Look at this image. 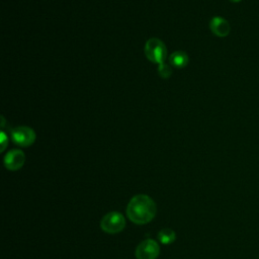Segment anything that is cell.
I'll use <instances>...</instances> for the list:
<instances>
[{
    "instance_id": "obj_1",
    "label": "cell",
    "mask_w": 259,
    "mask_h": 259,
    "mask_svg": "<svg viewBox=\"0 0 259 259\" xmlns=\"http://www.w3.org/2000/svg\"><path fill=\"white\" fill-rule=\"evenodd\" d=\"M156 210V203L150 196L137 194L130 200L126 206V215L133 223L144 225L154 219Z\"/></svg>"
},
{
    "instance_id": "obj_2",
    "label": "cell",
    "mask_w": 259,
    "mask_h": 259,
    "mask_svg": "<svg viewBox=\"0 0 259 259\" xmlns=\"http://www.w3.org/2000/svg\"><path fill=\"white\" fill-rule=\"evenodd\" d=\"M144 50L147 59L150 62L158 65L164 63L167 57V49L165 44L157 37H152L148 39Z\"/></svg>"
},
{
    "instance_id": "obj_3",
    "label": "cell",
    "mask_w": 259,
    "mask_h": 259,
    "mask_svg": "<svg viewBox=\"0 0 259 259\" xmlns=\"http://www.w3.org/2000/svg\"><path fill=\"white\" fill-rule=\"evenodd\" d=\"M100 227L108 234H116L122 231L125 227V220L121 213L117 211H110L102 218Z\"/></svg>"
},
{
    "instance_id": "obj_4",
    "label": "cell",
    "mask_w": 259,
    "mask_h": 259,
    "mask_svg": "<svg viewBox=\"0 0 259 259\" xmlns=\"http://www.w3.org/2000/svg\"><path fill=\"white\" fill-rule=\"evenodd\" d=\"M11 138L14 144L20 147H28L34 143L35 133L31 127L21 125L11 131Z\"/></svg>"
},
{
    "instance_id": "obj_5",
    "label": "cell",
    "mask_w": 259,
    "mask_h": 259,
    "mask_svg": "<svg viewBox=\"0 0 259 259\" xmlns=\"http://www.w3.org/2000/svg\"><path fill=\"white\" fill-rule=\"evenodd\" d=\"M160 247L158 243L152 239L141 242L136 249L137 259H156L159 255Z\"/></svg>"
},
{
    "instance_id": "obj_6",
    "label": "cell",
    "mask_w": 259,
    "mask_h": 259,
    "mask_svg": "<svg viewBox=\"0 0 259 259\" xmlns=\"http://www.w3.org/2000/svg\"><path fill=\"white\" fill-rule=\"evenodd\" d=\"M25 162V155L21 150L13 149L9 151L4 158V165L8 170L15 171L20 169Z\"/></svg>"
},
{
    "instance_id": "obj_7",
    "label": "cell",
    "mask_w": 259,
    "mask_h": 259,
    "mask_svg": "<svg viewBox=\"0 0 259 259\" xmlns=\"http://www.w3.org/2000/svg\"><path fill=\"white\" fill-rule=\"evenodd\" d=\"M209 28L219 37L227 36L231 31L230 23L221 16H214L209 21Z\"/></svg>"
},
{
    "instance_id": "obj_8",
    "label": "cell",
    "mask_w": 259,
    "mask_h": 259,
    "mask_svg": "<svg viewBox=\"0 0 259 259\" xmlns=\"http://www.w3.org/2000/svg\"><path fill=\"white\" fill-rule=\"evenodd\" d=\"M169 61H170V64L173 67L178 68V69H182V68L187 66L189 58H188V55L185 52L176 51L170 56Z\"/></svg>"
},
{
    "instance_id": "obj_9",
    "label": "cell",
    "mask_w": 259,
    "mask_h": 259,
    "mask_svg": "<svg viewBox=\"0 0 259 259\" xmlns=\"http://www.w3.org/2000/svg\"><path fill=\"white\" fill-rule=\"evenodd\" d=\"M158 239L162 244L168 245V244H171L175 241L176 235H175L173 230H171L169 228H165V229L161 230L158 233Z\"/></svg>"
},
{
    "instance_id": "obj_10",
    "label": "cell",
    "mask_w": 259,
    "mask_h": 259,
    "mask_svg": "<svg viewBox=\"0 0 259 259\" xmlns=\"http://www.w3.org/2000/svg\"><path fill=\"white\" fill-rule=\"evenodd\" d=\"M158 73H159V75H160L162 78L167 79V78H169V77L172 75V69H171V67L168 66L167 64L162 63V64L159 65Z\"/></svg>"
},
{
    "instance_id": "obj_11",
    "label": "cell",
    "mask_w": 259,
    "mask_h": 259,
    "mask_svg": "<svg viewBox=\"0 0 259 259\" xmlns=\"http://www.w3.org/2000/svg\"><path fill=\"white\" fill-rule=\"evenodd\" d=\"M1 137H2V148H1V151H3L6 147V141H7V138L5 136V134L3 132H1Z\"/></svg>"
},
{
    "instance_id": "obj_12",
    "label": "cell",
    "mask_w": 259,
    "mask_h": 259,
    "mask_svg": "<svg viewBox=\"0 0 259 259\" xmlns=\"http://www.w3.org/2000/svg\"><path fill=\"white\" fill-rule=\"evenodd\" d=\"M230 1H232V2H235V3H237V2H240V1H242V0H230Z\"/></svg>"
}]
</instances>
